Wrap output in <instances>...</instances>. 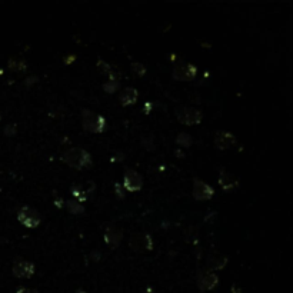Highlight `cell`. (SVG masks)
Masks as SVG:
<instances>
[{"mask_svg":"<svg viewBox=\"0 0 293 293\" xmlns=\"http://www.w3.org/2000/svg\"><path fill=\"white\" fill-rule=\"evenodd\" d=\"M64 163H67L69 166L76 167V169H83V167L90 166L92 160L90 155L86 151L80 149V148H70L62 155Z\"/></svg>","mask_w":293,"mask_h":293,"instance_id":"obj_1","label":"cell"},{"mask_svg":"<svg viewBox=\"0 0 293 293\" xmlns=\"http://www.w3.org/2000/svg\"><path fill=\"white\" fill-rule=\"evenodd\" d=\"M82 125L86 130L92 132V133H100V132H103L104 126H106V120L102 116L93 113V112L83 111Z\"/></svg>","mask_w":293,"mask_h":293,"instance_id":"obj_2","label":"cell"},{"mask_svg":"<svg viewBox=\"0 0 293 293\" xmlns=\"http://www.w3.org/2000/svg\"><path fill=\"white\" fill-rule=\"evenodd\" d=\"M176 116L179 122H182L185 125H198L203 118L202 112L195 107H189V106H182V107L176 109Z\"/></svg>","mask_w":293,"mask_h":293,"instance_id":"obj_3","label":"cell"},{"mask_svg":"<svg viewBox=\"0 0 293 293\" xmlns=\"http://www.w3.org/2000/svg\"><path fill=\"white\" fill-rule=\"evenodd\" d=\"M17 219H19V222L24 225L26 228H36V226H39L40 222H42V217H40V214L32 209V207L29 206H22L20 207V210H19V213H17Z\"/></svg>","mask_w":293,"mask_h":293,"instance_id":"obj_4","label":"cell"},{"mask_svg":"<svg viewBox=\"0 0 293 293\" xmlns=\"http://www.w3.org/2000/svg\"><path fill=\"white\" fill-rule=\"evenodd\" d=\"M130 247L142 253V252H146V250H152L153 249V242H152V238L149 235H144V233H136L130 238Z\"/></svg>","mask_w":293,"mask_h":293,"instance_id":"obj_5","label":"cell"},{"mask_svg":"<svg viewBox=\"0 0 293 293\" xmlns=\"http://www.w3.org/2000/svg\"><path fill=\"white\" fill-rule=\"evenodd\" d=\"M196 76V66L180 62L173 69V78L177 80H190Z\"/></svg>","mask_w":293,"mask_h":293,"instance_id":"obj_6","label":"cell"},{"mask_svg":"<svg viewBox=\"0 0 293 293\" xmlns=\"http://www.w3.org/2000/svg\"><path fill=\"white\" fill-rule=\"evenodd\" d=\"M219 283V277L210 270H203L198 276V286L200 290H210Z\"/></svg>","mask_w":293,"mask_h":293,"instance_id":"obj_7","label":"cell"},{"mask_svg":"<svg viewBox=\"0 0 293 293\" xmlns=\"http://www.w3.org/2000/svg\"><path fill=\"white\" fill-rule=\"evenodd\" d=\"M13 275L16 277H32L34 273V265L32 262L23 261V259H17L13 263Z\"/></svg>","mask_w":293,"mask_h":293,"instance_id":"obj_8","label":"cell"},{"mask_svg":"<svg viewBox=\"0 0 293 293\" xmlns=\"http://www.w3.org/2000/svg\"><path fill=\"white\" fill-rule=\"evenodd\" d=\"M213 195L214 190L207 183L195 179V182H193V198L198 199V200H207Z\"/></svg>","mask_w":293,"mask_h":293,"instance_id":"obj_9","label":"cell"},{"mask_svg":"<svg viewBox=\"0 0 293 293\" xmlns=\"http://www.w3.org/2000/svg\"><path fill=\"white\" fill-rule=\"evenodd\" d=\"M123 185L129 192H137V190L142 189V177L140 174L135 172V170H127L125 173V180H123Z\"/></svg>","mask_w":293,"mask_h":293,"instance_id":"obj_10","label":"cell"},{"mask_svg":"<svg viewBox=\"0 0 293 293\" xmlns=\"http://www.w3.org/2000/svg\"><path fill=\"white\" fill-rule=\"evenodd\" d=\"M236 143V137L229 133V132H217L216 136H214V146L217 148V149H221V151H225V149H228L230 146H233Z\"/></svg>","mask_w":293,"mask_h":293,"instance_id":"obj_11","label":"cell"},{"mask_svg":"<svg viewBox=\"0 0 293 293\" xmlns=\"http://www.w3.org/2000/svg\"><path fill=\"white\" fill-rule=\"evenodd\" d=\"M104 240H106L107 245L116 247L120 243V240H122V233L119 232V229H116L113 226L107 228V230L104 232Z\"/></svg>","mask_w":293,"mask_h":293,"instance_id":"obj_12","label":"cell"},{"mask_svg":"<svg viewBox=\"0 0 293 293\" xmlns=\"http://www.w3.org/2000/svg\"><path fill=\"white\" fill-rule=\"evenodd\" d=\"M219 183L225 190H232L238 186V180L235 179V176L230 174L229 172H225V170H222V173L219 176Z\"/></svg>","mask_w":293,"mask_h":293,"instance_id":"obj_13","label":"cell"},{"mask_svg":"<svg viewBox=\"0 0 293 293\" xmlns=\"http://www.w3.org/2000/svg\"><path fill=\"white\" fill-rule=\"evenodd\" d=\"M136 100H137V90L135 87H126L120 95V102L125 106L136 103Z\"/></svg>","mask_w":293,"mask_h":293,"instance_id":"obj_14","label":"cell"},{"mask_svg":"<svg viewBox=\"0 0 293 293\" xmlns=\"http://www.w3.org/2000/svg\"><path fill=\"white\" fill-rule=\"evenodd\" d=\"M226 262H228V259H226L225 256H222V254H214V256H212V258L209 259V266L213 268V269H222L223 266L226 265Z\"/></svg>","mask_w":293,"mask_h":293,"instance_id":"obj_15","label":"cell"},{"mask_svg":"<svg viewBox=\"0 0 293 293\" xmlns=\"http://www.w3.org/2000/svg\"><path fill=\"white\" fill-rule=\"evenodd\" d=\"M9 66H10V67H12L13 70H20V71L26 70V63H24L23 60L12 59V60L9 62Z\"/></svg>","mask_w":293,"mask_h":293,"instance_id":"obj_16","label":"cell"},{"mask_svg":"<svg viewBox=\"0 0 293 293\" xmlns=\"http://www.w3.org/2000/svg\"><path fill=\"white\" fill-rule=\"evenodd\" d=\"M177 143L182 144V146H190L192 139H190V136L188 133H180V135L177 136Z\"/></svg>","mask_w":293,"mask_h":293,"instance_id":"obj_17","label":"cell"},{"mask_svg":"<svg viewBox=\"0 0 293 293\" xmlns=\"http://www.w3.org/2000/svg\"><path fill=\"white\" fill-rule=\"evenodd\" d=\"M67 209L70 210L71 213H82L83 212V207L78 205V203H75V202H67Z\"/></svg>","mask_w":293,"mask_h":293,"instance_id":"obj_18","label":"cell"},{"mask_svg":"<svg viewBox=\"0 0 293 293\" xmlns=\"http://www.w3.org/2000/svg\"><path fill=\"white\" fill-rule=\"evenodd\" d=\"M118 86H119V85H118V82H116L115 79H112L111 82H107L103 87H104V90H107L109 93H113V92L118 89Z\"/></svg>","mask_w":293,"mask_h":293,"instance_id":"obj_19","label":"cell"},{"mask_svg":"<svg viewBox=\"0 0 293 293\" xmlns=\"http://www.w3.org/2000/svg\"><path fill=\"white\" fill-rule=\"evenodd\" d=\"M132 67H133V70L137 73V75H144V71H146V69H144V66L143 64H140V63H133L132 64Z\"/></svg>","mask_w":293,"mask_h":293,"instance_id":"obj_20","label":"cell"},{"mask_svg":"<svg viewBox=\"0 0 293 293\" xmlns=\"http://www.w3.org/2000/svg\"><path fill=\"white\" fill-rule=\"evenodd\" d=\"M17 293H39V292L34 290V289H29V287H20V289H17Z\"/></svg>","mask_w":293,"mask_h":293,"instance_id":"obj_21","label":"cell"},{"mask_svg":"<svg viewBox=\"0 0 293 293\" xmlns=\"http://www.w3.org/2000/svg\"><path fill=\"white\" fill-rule=\"evenodd\" d=\"M232 292L233 293H243L242 290H240V289H239L238 286H233V287H232Z\"/></svg>","mask_w":293,"mask_h":293,"instance_id":"obj_22","label":"cell"}]
</instances>
